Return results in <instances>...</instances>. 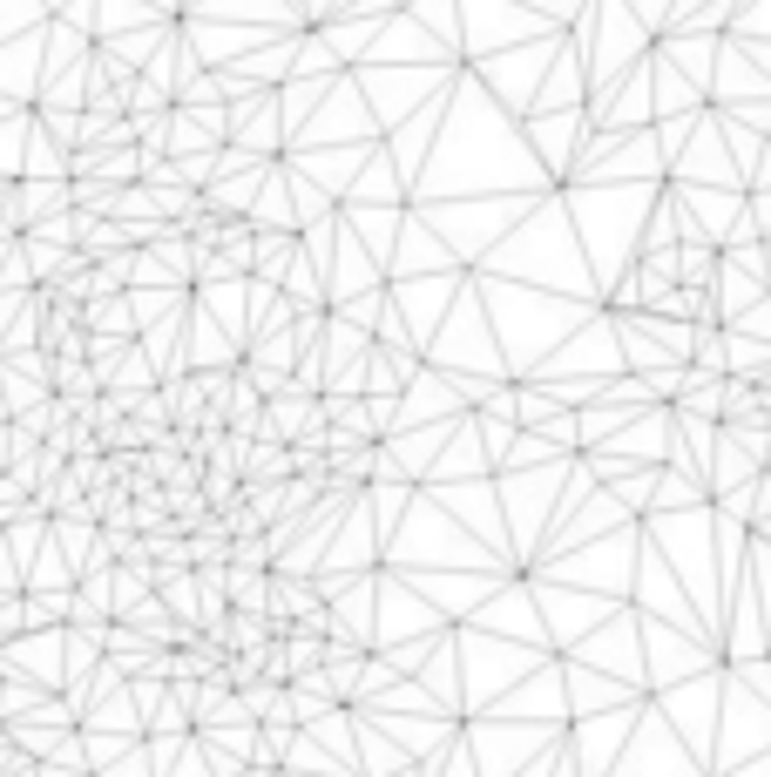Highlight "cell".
I'll list each match as a JSON object with an SVG mask.
<instances>
[{
  "instance_id": "cell-1",
  "label": "cell",
  "mask_w": 771,
  "mask_h": 777,
  "mask_svg": "<svg viewBox=\"0 0 771 777\" xmlns=\"http://www.w3.org/2000/svg\"><path fill=\"white\" fill-rule=\"evenodd\" d=\"M318 406H325V419L338 426V434H353V440H373V434H386V426L373 419V399H353V392H338V399H332V392H325Z\"/></svg>"
},
{
  "instance_id": "cell-2",
  "label": "cell",
  "mask_w": 771,
  "mask_h": 777,
  "mask_svg": "<svg viewBox=\"0 0 771 777\" xmlns=\"http://www.w3.org/2000/svg\"><path fill=\"white\" fill-rule=\"evenodd\" d=\"M224 595L257 616H271V601H278V588H265V568H237V561H224Z\"/></svg>"
},
{
  "instance_id": "cell-3",
  "label": "cell",
  "mask_w": 771,
  "mask_h": 777,
  "mask_svg": "<svg viewBox=\"0 0 771 777\" xmlns=\"http://www.w3.org/2000/svg\"><path fill=\"white\" fill-rule=\"evenodd\" d=\"M676 257H683V265H676V278H683V285H691V291H704V285H718V257H711L704 243H683Z\"/></svg>"
},
{
  "instance_id": "cell-4",
  "label": "cell",
  "mask_w": 771,
  "mask_h": 777,
  "mask_svg": "<svg viewBox=\"0 0 771 777\" xmlns=\"http://www.w3.org/2000/svg\"><path fill=\"white\" fill-rule=\"evenodd\" d=\"M514 426H562V406L542 392H514Z\"/></svg>"
},
{
  "instance_id": "cell-5",
  "label": "cell",
  "mask_w": 771,
  "mask_h": 777,
  "mask_svg": "<svg viewBox=\"0 0 771 777\" xmlns=\"http://www.w3.org/2000/svg\"><path fill=\"white\" fill-rule=\"evenodd\" d=\"M271 555H278L271 535H265V541H257V535H237V541H230V561H237V568H265Z\"/></svg>"
},
{
  "instance_id": "cell-6",
  "label": "cell",
  "mask_w": 771,
  "mask_h": 777,
  "mask_svg": "<svg viewBox=\"0 0 771 777\" xmlns=\"http://www.w3.org/2000/svg\"><path fill=\"white\" fill-rule=\"evenodd\" d=\"M0 588H8V595L21 588V581H14V561H8V555H0Z\"/></svg>"
}]
</instances>
